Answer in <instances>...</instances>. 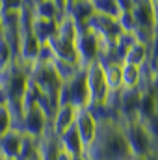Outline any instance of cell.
I'll list each match as a JSON object with an SVG mask.
<instances>
[{
    "label": "cell",
    "mask_w": 158,
    "mask_h": 160,
    "mask_svg": "<svg viewBox=\"0 0 158 160\" xmlns=\"http://www.w3.org/2000/svg\"><path fill=\"white\" fill-rule=\"evenodd\" d=\"M58 160H73V157L69 153H65L62 147H60V153H58Z\"/></svg>",
    "instance_id": "cb8c5ba5"
},
{
    "label": "cell",
    "mask_w": 158,
    "mask_h": 160,
    "mask_svg": "<svg viewBox=\"0 0 158 160\" xmlns=\"http://www.w3.org/2000/svg\"><path fill=\"white\" fill-rule=\"evenodd\" d=\"M147 62H149V48L147 43L141 41H134L123 56V63H130L136 67H145Z\"/></svg>",
    "instance_id": "7c38bea8"
},
{
    "label": "cell",
    "mask_w": 158,
    "mask_h": 160,
    "mask_svg": "<svg viewBox=\"0 0 158 160\" xmlns=\"http://www.w3.org/2000/svg\"><path fill=\"white\" fill-rule=\"evenodd\" d=\"M116 6H117V11H132L134 8V0H116Z\"/></svg>",
    "instance_id": "603a6c76"
},
{
    "label": "cell",
    "mask_w": 158,
    "mask_h": 160,
    "mask_svg": "<svg viewBox=\"0 0 158 160\" xmlns=\"http://www.w3.org/2000/svg\"><path fill=\"white\" fill-rule=\"evenodd\" d=\"M147 48H149V62H147V67L151 73L158 71V32L155 30L151 39L147 43Z\"/></svg>",
    "instance_id": "ffe728a7"
},
{
    "label": "cell",
    "mask_w": 158,
    "mask_h": 160,
    "mask_svg": "<svg viewBox=\"0 0 158 160\" xmlns=\"http://www.w3.org/2000/svg\"><path fill=\"white\" fill-rule=\"evenodd\" d=\"M41 47H43V43L32 34L30 26H28V28H22V36H21L19 50H17V60H19L22 65H26V67L34 65V63L39 60Z\"/></svg>",
    "instance_id": "8992f818"
},
{
    "label": "cell",
    "mask_w": 158,
    "mask_h": 160,
    "mask_svg": "<svg viewBox=\"0 0 158 160\" xmlns=\"http://www.w3.org/2000/svg\"><path fill=\"white\" fill-rule=\"evenodd\" d=\"M0 160H4V157H2V155H0Z\"/></svg>",
    "instance_id": "83f0119b"
},
{
    "label": "cell",
    "mask_w": 158,
    "mask_h": 160,
    "mask_svg": "<svg viewBox=\"0 0 158 160\" xmlns=\"http://www.w3.org/2000/svg\"><path fill=\"white\" fill-rule=\"evenodd\" d=\"M121 125H123V132H125L126 143L130 147L132 158L141 160V158H149V157L156 155V142L149 134V130L143 125V121H140L138 118H134V119H121Z\"/></svg>",
    "instance_id": "6da1fadb"
},
{
    "label": "cell",
    "mask_w": 158,
    "mask_h": 160,
    "mask_svg": "<svg viewBox=\"0 0 158 160\" xmlns=\"http://www.w3.org/2000/svg\"><path fill=\"white\" fill-rule=\"evenodd\" d=\"M86 82L89 89V110H101L108 106V101L112 97V91L106 82V73L102 62H91L84 65Z\"/></svg>",
    "instance_id": "7a4b0ae2"
},
{
    "label": "cell",
    "mask_w": 158,
    "mask_h": 160,
    "mask_svg": "<svg viewBox=\"0 0 158 160\" xmlns=\"http://www.w3.org/2000/svg\"><path fill=\"white\" fill-rule=\"evenodd\" d=\"M104 65V73H106V82H108V88L114 93H119L123 89V82H121V67H123V62H116V60H104L102 62Z\"/></svg>",
    "instance_id": "9a60e30c"
},
{
    "label": "cell",
    "mask_w": 158,
    "mask_h": 160,
    "mask_svg": "<svg viewBox=\"0 0 158 160\" xmlns=\"http://www.w3.org/2000/svg\"><path fill=\"white\" fill-rule=\"evenodd\" d=\"M15 128V119H13V114L7 106V102L4 99H0V138L6 136L9 130Z\"/></svg>",
    "instance_id": "e0dca14e"
},
{
    "label": "cell",
    "mask_w": 158,
    "mask_h": 160,
    "mask_svg": "<svg viewBox=\"0 0 158 160\" xmlns=\"http://www.w3.org/2000/svg\"><path fill=\"white\" fill-rule=\"evenodd\" d=\"M48 127H50V118L39 106V102H24L22 104V114H21V119L15 128H19L24 136L39 142L48 132Z\"/></svg>",
    "instance_id": "3957f363"
},
{
    "label": "cell",
    "mask_w": 158,
    "mask_h": 160,
    "mask_svg": "<svg viewBox=\"0 0 158 160\" xmlns=\"http://www.w3.org/2000/svg\"><path fill=\"white\" fill-rule=\"evenodd\" d=\"M63 102H69V104L77 106L78 110L89 108V89H87L84 67H80L67 82H63L62 91H60V104H63Z\"/></svg>",
    "instance_id": "277c9868"
},
{
    "label": "cell",
    "mask_w": 158,
    "mask_h": 160,
    "mask_svg": "<svg viewBox=\"0 0 158 160\" xmlns=\"http://www.w3.org/2000/svg\"><path fill=\"white\" fill-rule=\"evenodd\" d=\"M156 153H158V145H156Z\"/></svg>",
    "instance_id": "f1b7e54d"
},
{
    "label": "cell",
    "mask_w": 158,
    "mask_h": 160,
    "mask_svg": "<svg viewBox=\"0 0 158 160\" xmlns=\"http://www.w3.org/2000/svg\"><path fill=\"white\" fill-rule=\"evenodd\" d=\"M77 114H78V108L69 104V102H63L56 108V112L52 114L50 118V132L58 138L62 136L65 130H69L71 127H75V121H77Z\"/></svg>",
    "instance_id": "52a82bcc"
},
{
    "label": "cell",
    "mask_w": 158,
    "mask_h": 160,
    "mask_svg": "<svg viewBox=\"0 0 158 160\" xmlns=\"http://www.w3.org/2000/svg\"><path fill=\"white\" fill-rule=\"evenodd\" d=\"M26 160H41V158H39V153L36 151L34 155H30V157H28V158H26Z\"/></svg>",
    "instance_id": "484cf974"
},
{
    "label": "cell",
    "mask_w": 158,
    "mask_h": 160,
    "mask_svg": "<svg viewBox=\"0 0 158 160\" xmlns=\"http://www.w3.org/2000/svg\"><path fill=\"white\" fill-rule=\"evenodd\" d=\"M26 6V0H0L2 11H21Z\"/></svg>",
    "instance_id": "7402d4cb"
},
{
    "label": "cell",
    "mask_w": 158,
    "mask_h": 160,
    "mask_svg": "<svg viewBox=\"0 0 158 160\" xmlns=\"http://www.w3.org/2000/svg\"><path fill=\"white\" fill-rule=\"evenodd\" d=\"M153 8H155V30L158 32V2H153Z\"/></svg>",
    "instance_id": "d4e9b609"
},
{
    "label": "cell",
    "mask_w": 158,
    "mask_h": 160,
    "mask_svg": "<svg viewBox=\"0 0 158 160\" xmlns=\"http://www.w3.org/2000/svg\"><path fill=\"white\" fill-rule=\"evenodd\" d=\"M75 128H77L80 140H82V143H84V147L87 151L95 143L97 134H99V119H97V116L89 108H80L78 114H77Z\"/></svg>",
    "instance_id": "5b68a950"
},
{
    "label": "cell",
    "mask_w": 158,
    "mask_h": 160,
    "mask_svg": "<svg viewBox=\"0 0 158 160\" xmlns=\"http://www.w3.org/2000/svg\"><path fill=\"white\" fill-rule=\"evenodd\" d=\"M37 153H39L41 160H58V153H60V143H58V138L50 132H48L37 142Z\"/></svg>",
    "instance_id": "2e32d148"
},
{
    "label": "cell",
    "mask_w": 158,
    "mask_h": 160,
    "mask_svg": "<svg viewBox=\"0 0 158 160\" xmlns=\"http://www.w3.org/2000/svg\"><path fill=\"white\" fill-rule=\"evenodd\" d=\"M58 143H60V147H62L65 153H69L73 158L86 155V147H84V143H82V140H80V136H78V132H77L75 127H71V128L65 130L62 136H58Z\"/></svg>",
    "instance_id": "30bf717a"
},
{
    "label": "cell",
    "mask_w": 158,
    "mask_h": 160,
    "mask_svg": "<svg viewBox=\"0 0 158 160\" xmlns=\"http://www.w3.org/2000/svg\"><path fill=\"white\" fill-rule=\"evenodd\" d=\"M15 60H17V56H15L13 48L9 47V43L6 41V38H4L2 32H0V71L9 69Z\"/></svg>",
    "instance_id": "ac0fdd59"
},
{
    "label": "cell",
    "mask_w": 158,
    "mask_h": 160,
    "mask_svg": "<svg viewBox=\"0 0 158 160\" xmlns=\"http://www.w3.org/2000/svg\"><path fill=\"white\" fill-rule=\"evenodd\" d=\"M73 160H89V158H87V157L84 155V157H75V158H73Z\"/></svg>",
    "instance_id": "4316f807"
},
{
    "label": "cell",
    "mask_w": 158,
    "mask_h": 160,
    "mask_svg": "<svg viewBox=\"0 0 158 160\" xmlns=\"http://www.w3.org/2000/svg\"><path fill=\"white\" fill-rule=\"evenodd\" d=\"M24 142H26V136L19 128L9 130L6 136L0 138V155L4 157V160H19Z\"/></svg>",
    "instance_id": "9c48e42d"
},
{
    "label": "cell",
    "mask_w": 158,
    "mask_h": 160,
    "mask_svg": "<svg viewBox=\"0 0 158 160\" xmlns=\"http://www.w3.org/2000/svg\"><path fill=\"white\" fill-rule=\"evenodd\" d=\"M50 52H52V58L56 62H65V63H71V65H77V67H82L78 60V54H77V47H75V41H67L62 39L58 36L50 38L47 41Z\"/></svg>",
    "instance_id": "ba28073f"
},
{
    "label": "cell",
    "mask_w": 158,
    "mask_h": 160,
    "mask_svg": "<svg viewBox=\"0 0 158 160\" xmlns=\"http://www.w3.org/2000/svg\"><path fill=\"white\" fill-rule=\"evenodd\" d=\"M116 21H117V24H119V28H121V32L134 34V30H136V22H134L132 11H121V13H117Z\"/></svg>",
    "instance_id": "44dd1931"
},
{
    "label": "cell",
    "mask_w": 158,
    "mask_h": 160,
    "mask_svg": "<svg viewBox=\"0 0 158 160\" xmlns=\"http://www.w3.org/2000/svg\"><path fill=\"white\" fill-rule=\"evenodd\" d=\"M32 15L41 17V19H50V21H58L63 11L60 9V6L54 0H36L32 6Z\"/></svg>",
    "instance_id": "5bb4252c"
},
{
    "label": "cell",
    "mask_w": 158,
    "mask_h": 160,
    "mask_svg": "<svg viewBox=\"0 0 158 160\" xmlns=\"http://www.w3.org/2000/svg\"><path fill=\"white\" fill-rule=\"evenodd\" d=\"M91 6L95 9V13L99 15H106V17H117V6L116 0H91Z\"/></svg>",
    "instance_id": "d6986e66"
},
{
    "label": "cell",
    "mask_w": 158,
    "mask_h": 160,
    "mask_svg": "<svg viewBox=\"0 0 158 160\" xmlns=\"http://www.w3.org/2000/svg\"><path fill=\"white\" fill-rule=\"evenodd\" d=\"M121 82H123V89H141L143 84V69L130 65V63H123L121 67Z\"/></svg>",
    "instance_id": "4fadbf2b"
},
{
    "label": "cell",
    "mask_w": 158,
    "mask_h": 160,
    "mask_svg": "<svg viewBox=\"0 0 158 160\" xmlns=\"http://www.w3.org/2000/svg\"><path fill=\"white\" fill-rule=\"evenodd\" d=\"M56 28H58V21H50V19H41L32 15V21H30V30L32 34L41 41V43H47L50 38L56 36Z\"/></svg>",
    "instance_id": "8fae6325"
}]
</instances>
